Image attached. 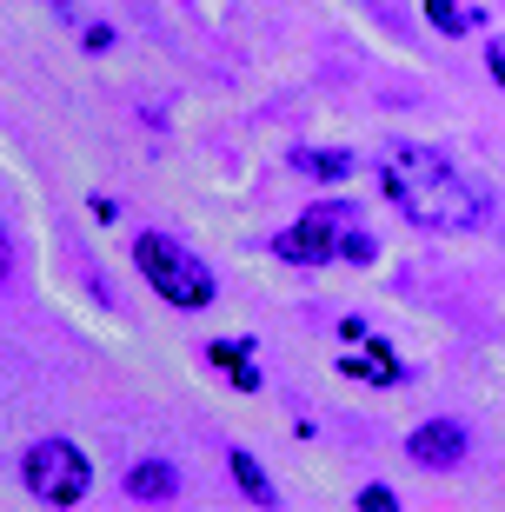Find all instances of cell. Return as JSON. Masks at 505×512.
Listing matches in <instances>:
<instances>
[{
	"label": "cell",
	"mask_w": 505,
	"mask_h": 512,
	"mask_svg": "<svg viewBox=\"0 0 505 512\" xmlns=\"http://www.w3.org/2000/svg\"><path fill=\"white\" fill-rule=\"evenodd\" d=\"M379 187H386V200L406 213L412 227H426V233H472L492 220V193L479 180H466L446 153L419 147V140H393L386 147Z\"/></svg>",
	"instance_id": "6da1fadb"
},
{
	"label": "cell",
	"mask_w": 505,
	"mask_h": 512,
	"mask_svg": "<svg viewBox=\"0 0 505 512\" xmlns=\"http://www.w3.org/2000/svg\"><path fill=\"white\" fill-rule=\"evenodd\" d=\"M133 266L147 273V286L173 313H200V306H213V293H220V280H213L180 240H167V233H140V240H133Z\"/></svg>",
	"instance_id": "7a4b0ae2"
},
{
	"label": "cell",
	"mask_w": 505,
	"mask_h": 512,
	"mask_svg": "<svg viewBox=\"0 0 505 512\" xmlns=\"http://www.w3.org/2000/svg\"><path fill=\"white\" fill-rule=\"evenodd\" d=\"M346 240H353V207L346 200H313L286 233H273V253L286 266H326V260H346Z\"/></svg>",
	"instance_id": "3957f363"
},
{
	"label": "cell",
	"mask_w": 505,
	"mask_h": 512,
	"mask_svg": "<svg viewBox=\"0 0 505 512\" xmlns=\"http://www.w3.org/2000/svg\"><path fill=\"white\" fill-rule=\"evenodd\" d=\"M20 479H27V493H34L40 506H74V499H87V486H94L87 453L67 446V439H34L27 459H20Z\"/></svg>",
	"instance_id": "277c9868"
},
{
	"label": "cell",
	"mask_w": 505,
	"mask_h": 512,
	"mask_svg": "<svg viewBox=\"0 0 505 512\" xmlns=\"http://www.w3.org/2000/svg\"><path fill=\"white\" fill-rule=\"evenodd\" d=\"M412 466H426V473H452V466H466V426L459 419H426L419 433L406 439Z\"/></svg>",
	"instance_id": "5b68a950"
},
{
	"label": "cell",
	"mask_w": 505,
	"mask_h": 512,
	"mask_svg": "<svg viewBox=\"0 0 505 512\" xmlns=\"http://www.w3.org/2000/svg\"><path fill=\"white\" fill-rule=\"evenodd\" d=\"M127 493H133V499H147V506H160V499L180 493V473H173L167 459H140V466L127 473Z\"/></svg>",
	"instance_id": "8992f818"
},
{
	"label": "cell",
	"mask_w": 505,
	"mask_h": 512,
	"mask_svg": "<svg viewBox=\"0 0 505 512\" xmlns=\"http://www.w3.org/2000/svg\"><path fill=\"white\" fill-rule=\"evenodd\" d=\"M226 466H233V479H240V493L253 499V506H280V493H273L266 466H260L253 453H246V446H233V453H226Z\"/></svg>",
	"instance_id": "52a82bcc"
},
{
	"label": "cell",
	"mask_w": 505,
	"mask_h": 512,
	"mask_svg": "<svg viewBox=\"0 0 505 512\" xmlns=\"http://www.w3.org/2000/svg\"><path fill=\"white\" fill-rule=\"evenodd\" d=\"M246 353H253V340H213V346H206V360L226 366V373H233V380H240L246 393H253V386H260V366L246 360Z\"/></svg>",
	"instance_id": "ba28073f"
},
{
	"label": "cell",
	"mask_w": 505,
	"mask_h": 512,
	"mask_svg": "<svg viewBox=\"0 0 505 512\" xmlns=\"http://www.w3.org/2000/svg\"><path fill=\"white\" fill-rule=\"evenodd\" d=\"M346 373H353V380H379V386H399V380H406V366L393 360V346H373V353L346 360Z\"/></svg>",
	"instance_id": "9c48e42d"
},
{
	"label": "cell",
	"mask_w": 505,
	"mask_h": 512,
	"mask_svg": "<svg viewBox=\"0 0 505 512\" xmlns=\"http://www.w3.org/2000/svg\"><path fill=\"white\" fill-rule=\"evenodd\" d=\"M293 167H300V173H313V180H346V173H353V153H346V147H333V153L300 147V153H293Z\"/></svg>",
	"instance_id": "30bf717a"
},
{
	"label": "cell",
	"mask_w": 505,
	"mask_h": 512,
	"mask_svg": "<svg viewBox=\"0 0 505 512\" xmlns=\"http://www.w3.org/2000/svg\"><path fill=\"white\" fill-rule=\"evenodd\" d=\"M426 14H432L439 34H466V27H472V14L459 7V0H426Z\"/></svg>",
	"instance_id": "8fae6325"
},
{
	"label": "cell",
	"mask_w": 505,
	"mask_h": 512,
	"mask_svg": "<svg viewBox=\"0 0 505 512\" xmlns=\"http://www.w3.org/2000/svg\"><path fill=\"white\" fill-rule=\"evenodd\" d=\"M359 506H366V512H393L399 493H393V486H366V493H359Z\"/></svg>",
	"instance_id": "7c38bea8"
},
{
	"label": "cell",
	"mask_w": 505,
	"mask_h": 512,
	"mask_svg": "<svg viewBox=\"0 0 505 512\" xmlns=\"http://www.w3.org/2000/svg\"><path fill=\"white\" fill-rule=\"evenodd\" d=\"M373 253H379V247H373V233H359V227H353V240H346V260H353V266H366Z\"/></svg>",
	"instance_id": "4fadbf2b"
},
{
	"label": "cell",
	"mask_w": 505,
	"mask_h": 512,
	"mask_svg": "<svg viewBox=\"0 0 505 512\" xmlns=\"http://www.w3.org/2000/svg\"><path fill=\"white\" fill-rule=\"evenodd\" d=\"M113 47V27H87V54H107Z\"/></svg>",
	"instance_id": "5bb4252c"
},
{
	"label": "cell",
	"mask_w": 505,
	"mask_h": 512,
	"mask_svg": "<svg viewBox=\"0 0 505 512\" xmlns=\"http://www.w3.org/2000/svg\"><path fill=\"white\" fill-rule=\"evenodd\" d=\"M486 67H492V80L505 87V47H492V54H486Z\"/></svg>",
	"instance_id": "9a60e30c"
},
{
	"label": "cell",
	"mask_w": 505,
	"mask_h": 512,
	"mask_svg": "<svg viewBox=\"0 0 505 512\" xmlns=\"http://www.w3.org/2000/svg\"><path fill=\"white\" fill-rule=\"evenodd\" d=\"M366 7H379V14H386V0H366Z\"/></svg>",
	"instance_id": "2e32d148"
}]
</instances>
